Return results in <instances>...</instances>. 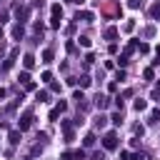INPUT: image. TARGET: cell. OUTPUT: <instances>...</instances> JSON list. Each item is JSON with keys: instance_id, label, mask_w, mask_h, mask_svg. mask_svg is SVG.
I'll use <instances>...</instances> for the list:
<instances>
[{"instance_id": "obj_9", "label": "cell", "mask_w": 160, "mask_h": 160, "mask_svg": "<svg viewBox=\"0 0 160 160\" xmlns=\"http://www.w3.org/2000/svg\"><path fill=\"white\" fill-rule=\"evenodd\" d=\"M132 108H135V110H138V112H142V110H145V108H148V102H145V100H142V98H138V100H135V102H132Z\"/></svg>"}, {"instance_id": "obj_30", "label": "cell", "mask_w": 160, "mask_h": 160, "mask_svg": "<svg viewBox=\"0 0 160 160\" xmlns=\"http://www.w3.org/2000/svg\"><path fill=\"white\" fill-rule=\"evenodd\" d=\"M50 92H60V82H50Z\"/></svg>"}, {"instance_id": "obj_22", "label": "cell", "mask_w": 160, "mask_h": 160, "mask_svg": "<svg viewBox=\"0 0 160 160\" xmlns=\"http://www.w3.org/2000/svg\"><path fill=\"white\" fill-rule=\"evenodd\" d=\"M90 160H105V152H102V150H95V152L90 155Z\"/></svg>"}, {"instance_id": "obj_8", "label": "cell", "mask_w": 160, "mask_h": 160, "mask_svg": "<svg viewBox=\"0 0 160 160\" xmlns=\"http://www.w3.org/2000/svg\"><path fill=\"white\" fill-rule=\"evenodd\" d=\"M48 98H50L48 90H38V92H35V100H38V102H48Z\"/></svg>"}, {"instance_id": "obj_1", "label": "cell", "mask_w": 160, "mask_h": 160, "mask_svg": "<svg viewBox=\"0 0 160 160\" xmlns=\"http://www.w3.org/2000/svg\"><path fill=\"white\" fill-rule=\"evenodd\" d=\"M102 148H105V150H115V148H118V132H115V130L105 132V138H102Z\"/></svg>"}, {"instance_id": "obj_6", "label": "cell", "mask_w": 160, "mask_h": 160, "mask_svg": "<svg viewBox=\"0 0 160 160\" xmlns=\"http://www.w3.org/2000/svg\"><path fill=\"white\" fill-rule=\"evenodd\" d=\"M95 105H98L100 110H105V108L110 105V100H108V95H98V98H95Z\"/></svg>"}, {"instance_id": "obj_32", "label": "cell", "mask_w": 160, "mask_h": 160, "mask_svg": "<svg viewBox=\"0 0 160 160\" xmlns=\"http://www.w3.org/2000/svg\"><path fill=\"white\" fill-rule=\"evenodd\" d=\"M118 62H120V68H125V65H128V62H130V60H128V55H122V58H120V60H118Z\"/></svg>"}, {"instance_id": "obj_17", "label": "cell", "mask_w": 160, "mask_h": 160, "mask_svg": "<svg viewBox=\"0 0 160 160\" xmlns=\"http://www.w3.org/2000/svg\"><path fill=\"white\" fill-rule=\"evenodd\" d=\"M112 125H122V112H112Z\"/></svg>"}, {"instance_id": "obj_14", "label": "cell", "mask_w": 160, "mask_h": 160, "mask_svg": "<svg viewBox=\"0 0 160 160\" xmlns=\"http://www.w3.org/2000/svg\"><path fill=\"white\" fill-rule=\"evenodd\" d=\"M10 142H12V145L20 142V130H10Z\"/></svg>"}, {"instance_id": "obj_4", "label": "cell", "mask_w": 160, "mask_h": 160, "mask_svg": "<svg viewBox=\"0 0 160 160\" xmlns=\"http://www.w3.org/2000/svg\"><path fill=\"white\" fill-rule=\"evenodd\" d=\"M15 12H18V22H25L30 18V8H18Z\"/></svg>"}, {"instance_id": "obj_28", "label": "cell", "mask_w": 160, "mask_h": 160, "mask_svg": "<svg viewBox=\"0 0 160 160\" xmlns=\"http://www.w3.org/2000/svg\"><path fill=\"white\" fill-rule=\"evenodd\" d=\"M72 100H78V102H82V100H85V95H82L80 90H75V95H72Z\"/></svg>"}, {"instance_id": "obj_26", "label": "cell", "mask_w": 160, "mask_h": 160, "mask_svg": "<svg viewBox=\"0 0 160 160\" xmlns=\"http://www.w3.org/2000/svg\"><path fill=\"white\" fill-rule=\"evenodd\" d=\"M158 120H160V110H152L150 112V122H158Z\"/></svg>"}, {"instance_id": "obj_21", "label": "cell", "mask_w": 160, "mask_h": 160, "mask_svg": "<svg viewBox=\"0 0 160 160\" xmlns=\"http://www.w3.org/2000/svg\"><path fill=\"white\" fill-rule=\"evenodd\" d=\"M40 80H42V82H52V72H50V70H45V72L40 75Z\"/></svg>"}, {"instance_id": "obj_12", "label": "cell", "mask_w": 160, "mask_h": 160, "mask_svg": "<svg viewBox=\"0 0 160 160\" xmlns=\"http://www.w3.org/2000/svg\"><path fill=\"white\" fill-rule=\"evenodd\" d=\"M52 58H55V55H52V50H50V48H45V50H42V62H52Z\"/></svg>"}, {"instance_id": "obj_13", "label": "cell", "mask_w": 160, "mask_h": 160, "mask_svg": "<svg viewBox=\"0 0 160 160\" xmlns=\"http://www.w3.org/2000/svg\"><path fill=\"white\" fill-rule=\"evenodd\" d=\"M150 15H152L155 20H160V0H158V2H155V5L150 8Z\"/></svg>"}, {"instance_id": "obj_33", "label": "cell", "mask_w": 160, "mask_h": 160, "mask_svg": "<svg viewBox=\"0 0 160 160\" xmlns=\"http://www.w3.org/2000/svg\"><path fill=\"white\" fill-rule=\"evenodd\" d=\"M128 5H130V8H140V5H142V0H130Z\"/></svg>"}, {"instance_id": "obj_5", "label": "cell", "mask_w": 160, "mask_h": 160, "mask_svg": "<svg viewBox=\"0 0 160 160\" xmlns=\"http://www.w3.org/2000/svg\"><path fill=\"white\" fill-rule=\"evenodd\" d=\"M75 20H82V22H92V12H90V10H80V12L75 15Z\"/></svg>"}, {"instance_id": "obj_3", "label": "cell", "mask_w": 160, "mask_h": 160, "mask_svg": "<svg viewBox=\"0 0 160 160\" xmlns=\"http://www.w3.org/2000/svg\"><path fill=\"white\" fill-rule=\"evenodd\" d=\"M22 35H25L22 22H15V25H12V38H15V40H22Z\"/></svg>"}, {"instance_id": "obj_18", "label": "cell", "mask_w": 160, "mask_h": 160, "mask_svg": "<svg viewBox=\"0 0 160 160\" xmlns=\"http://www.w3.org/2000/svg\"><path fill=\"white\" fill-rule=\"evenodd\" d=\"M105 122H108V118H105V115L100 112V115L95 118V125H98V128H105Z\"/></svg>"}, {"instance_id": "obj_16", "label": "cell", "mask_w": 160, "mask_h": 160, "mask_svg": "<svg viewBox=\"0 0 160 160\" xmlns=\"http://www.w3.org/2000/svg\"><path fill=\"white\" fill-rule=\"evenodd\" d=\"M60 112H62V110H60V108L55 105V108L50 110V115H48V118H50V120H58V118H60Z\"/></svg>"}, {"instance_id": "obj_10", "label": "cell", "mask_w": 160, "mask_h": 160, "mask_svg": "<svg viewBox=\"0 0 160 160\" xmlns=\"http://www.w3.org/2000/svg\"><path fill=\"white\" fill-rule=\"evenodd\" d=\"M50 12H52V18H62V8H60L58 2H52V8H50Z\"/></svg>"}, {"instance_id": "obj_24", "label": "cell", "mask_w": 160, "mask_h": 160, "mask_svg": "<svg viewBox=\"0 0 160 160\" xmlns=\"http://www.w3.org/2000/svg\"><path fill=\"white\" fill-rule=\"evenodd\" d=\"M132 28H135V20H128V22H125V25H122V30H125V32H130V30H132Z\"/></svg>"}, {"instance_id": "obj_25", "label": "cell", "mask_w": 160, "mask_h": 160, "mask_svg": "<svg viewBox=\"0 0 160 160\" xmlns=\"http://www.w3.org/2000/svg\"><path fill=\"white\" fill-rule=\"evenodd\" d=\"M138 50H140V52H150V45H148V42H138Z\"/></svg>"}, {"instance_id": "obj_39", "label": "cell", "mask_w": 160, "mask_h": 160, "mask_svg": "<svg viewBox=\"0 0 160 160\" xmlns=\"http://www.w3.org/2000/svg\"><path fill=\"white\" fill-rule=\"evenodd\" d=\"M0 70H2V68H0Z\"/></svg>"}, {"instance_id": "obj_11", "label": "cell", "mask_w": 160, "mask_h": 160, "mask_svg": "<svg viewBox=\"0 0 160 160\" xmlns=\"http://www.w3.org/2000/svg\"><path fill=\"white\" fill-rule=\"evenodd\" d=\"M118 38V28H108L105 30V40H115Z\"/></svg>"}, {"instance_id": "obj_20", "label": "cell", "mask_w": 160, "mask_h": 160, "mask_svg": "<svg viewBox=\"0 0 160 160\" xmlns=\"http://www.w3.org/2000/svg\"><path fill=\"white\" fill-rule=\"evenodd\" d=\"M18 80H20L22 85H28V82H30V72H28V70H25V72H20V78H18Z\"/></svg>"}, {"instance_id": "obj_27", "label": "cell", "mask_w": 160, "mask_h": 160, "mask_svg": "<svg viewBox=\"0 0 160 160\" xmlns=\"http://www.w3.org/2000/svg\"><path fill=\"white\" fill-rule=\"evenodd\" d=\"M142 75H145V80H152V78H155V72H152V68H148V70H145Z\"/></svg>"}, {"instance_id": "obj_19", "label": "cell", "mask_w": 160, "mask_h": 160, "mask_svg": "<svg viewBox=\"0 0 160 160\" xmlns=\"http://www.w3.org/2000/svg\"><path fill=\"white\" fill-rule=\"evenodd\" d=\"M78 42H80L82 48H90V38H88V35H80V38H78Z\"/></svg>"}, {"instance_id": "obj_7", "label": "cell", "mask_w": 160, "mask_h": 160, "mask_svg": "<svg viewBox=\"0 0 160 160\" xmlns=\"http://www.w3.org/2000/svg\"><path fill=\"white\" fill-rule=\"evenodd\" d=\"M22 65H25V70H30V68H35V55H30V52H28V55L22 58Z\"/></svg>"}, {"instance_id": "obj_35", "label": "cell", "mask_w": 160, "mask_h": 160, "mask_svg": "<svg viewBox=\"0 0 160 160\" xmlns=\"http://www.w3.org/2000/svg\"><path fill=\"white\" fill-rule=\"evenodd\" d=\"M68 2H72V5H82L85 0H68Z\"/></svg>"}, {"instance_id": "obj_23", "label": "cell", "mask_w": 160, "mask_h": 160, "mask_svg": "<svg viewBox=\"0 0 160 160\" xmlns=\"http://www.w3.org/2000/svg\"><path fill=\"white\" fill-rule=\"evenodd\" d=\"M78 82H80V88H88V85H90V82H92V80H90V78H88V75H82V78H80V80H78Z\"/></svg>"}, {"instance_id": "obj_2", "label": "cell", "mask_w": 160, "mask_h": 160, "mask_svg": "<svg viewBox=\"0 0 160 160\" xmlns=\"http://www.w3.org/2000/svg\"><path fill=\"white\" fill-rule=\"evenodd\" d=\"M30 125H32V110H25L22 118H20V122H18V128H20V132H22V130H28Z\"/></svg>"}, {"instance_id": "obj_29", "label": "cell", "mask_w": 160, "mask_h": 160, "mask_svg": "<svg viewBox=\"0 0 160 160\" xmlns=\"http://www.w3.org/2000/svg\"><path fill=\"white\" fill-rule=\"evenodd\" d=\"M115 80H118V82H122V80H125V70H118V75H115Z\"/></svg>"}, {"instance_id": "obj_31", "label": "cell", "mask_w": 160, "mask_h": 160, "mask_svg": "<svg viewBox=\"0 0 160 160\" xmlns=\"http://www.w3.org/2000/svg\"><path fill=\"white\" fill-rule=\"evenodd\" d=\"M92 60H95V55H92V52H88V55H85V65H90Z\"/></svg>"}, {"instance_id": "obj_36", "label": "cell", "mask_w": 160, "mask_h": 160, "mask_svg": "<svg viewBox=\"0 0 160 160\" xmlns=\"http://www.w3.org/2000/svg\"><path fill=\"white\" fill-rule=\"evenodd\" d=\"M155 90H158V92H160V80H158V85H155Z\"/></svg>"}, {"instance_id": "obj_34", "label": "cell", "mask_w": 160, "mask_h": 160, "mask_svg": "<svg viewBox=\"0 0 160 160\" xmlns=\"http://www.w3.org/2000/svg\"><path fill=\"white\" fill-rule=\"evenodd\" d=\"M5 95H8V90H5V88H0V100H2Z\"/></svg>"}, {"instance_id": "obj_37", "label": "cell", "mask_w": 160, "mask_h": 160, "mask_svg": "<svg viewBox=\"0 0 160 160\" xmlns=\"http://www.w3.org/2000/svg\"><path fill=\"white\" fill-rule=\"evenodd\" d=\"M0 38H2V28H0Z\"/></svg>"}, {"instance_id": "obj_38", "label": "cell", "mask_w": 160, "mask_h": 160, "mask_svg": "<svg viewBox=\"0 0 160 160\" xmlns=\"http://www.w3.org/2000/svg\"><path fill=\"white\" fill-rule=\"evenodd\" d=\"M2 128H5V125H0V130H2Z\"/></svg>"}, {"instance_id": "obj_15", "label": "cell", "mask_w": 160, "mask_h": 160, "mask_svg": "<svg viewBox=\"0 0 160 160\" xmlns=\"http://www.w3.org/2000/svg\"><path fill=\"white\" fill-rule=\"evenodd\" d=\"M82 142H85V148H92V145H95V135H92V132H88Z\"/></svg>"}]
</instances>
